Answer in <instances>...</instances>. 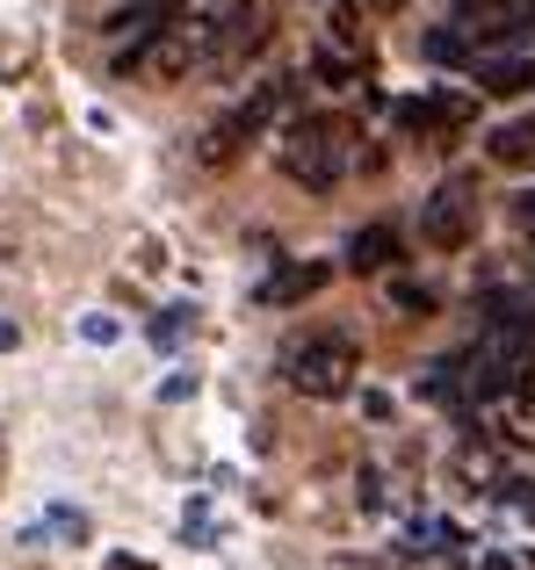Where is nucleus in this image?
I'll return each instance as SVG.
<instances>
[{
  "label": "nucleus",
  "mask_w": 535,
  "mask_h": 570,
  "mask_svg": "<svg viewBox=\"0 0 535 570\" xmlns=\"http://www.w3.org/2000/svg\"><path fill=\"white\" fill-rule=\"evenodd\" d=\"M311 72H319L325 87H354V80H362V58H348V51H333V43H319V51H311Z\"/></svg>",
  "instance_id": "obj_12"
},
{
  "label": "nucleus",
  "mask_w": 535,
  "mask_h": 570,
  "mask_svg": "<svg viewBox=\"0 0 535 570\" xmlns=\"http://www.w3.org/2000/svg\"><path fill=\"white\" fill-rule=\"evenodd\" d=\"M362 8H377V14H391V8H406V0H362Z\"/></svg>",
  "instance_id": "obj_18"
},
{
  "label": "nucleus",
  "mask_w": 535,
  "mask_h": 570,
  "mask_svg": "<svg viewBox=\"0 0 535 570\" xmlns=\"http://www.w3.org/2000/svg\"><path fill=\"white\" fill-rule=\"evenodd\" d=\"M528 383H535V318L493 304V325L470 347V390L499 397V390H528Z\"/></svg>",
  "instance_id": "obj_2"
},
{
  "label": "nucleus",
  "mask_w": 535,
  "mask_h": 570,
  "mask_svg": "<svg viewBox=\"0 0 535 570\" xmlns=\"http://www.w3.org/2000/svg\"><path fill=\"white\" fill-rule=\"evenodd\" d=\"M478 570H514V563H507V557H485V563H478Z\"/></svg>",
  "instance_id": "obj_19"
},
{
  "label": "nucleus",
  "mask_w": 535,
  "mask_h": 570,
  "mask_svg": "<svg viewBox=\"0 0 535 570\" xmlns=\"http://www.w3.org/2000/svg\"><path fill=\"white\" fill-rule=\"evenodd\" d=\"M101 570H153V563H138V557H109Z\"/></svg>",
  "instance_id": "obj_17"
},
{
  "label": "nucleus",
  "mask_w": 535,
  "mask_h": 570,
  "mask_svg": "<svg viewBox=\"0 0 535 570\" xmlns=\"http://www.w3.org/2000/svg\"><path fill=\"white\" fill-rule=\"evenodd\" d=\"M290 101H296V80H261L254 95L240 101V109H232V116H217V124H211V138H203V167H232V159H240L246 145H254L261 130L275 124L282 109H290Z\"/></svg>",
  "instance_id": "obj_3"
},
{
  "label": "nucleus",
  "mask_w": 535,
  "mask_h": 570,
  "mask_svg": "<svg viewBox=\"0 0 535 570\" xmlns=\"http://www.w3.org/2000/svg\"><path fill=\"white\" fill-rule=\"evenodd\" d=\"M391 261H398V232H391V224H369V232L348 238V267H354V275H383Z\"/></svg>",
  "instance_id": "obj_10"
},
{
  "label": "nucleus",
  "mask_w": 535,
  "mask_h": 570,
  "mask_svg": "<svg viewBox=\"0 0 535 570\" xmlns=\"http://www.w3.org/2000/svg\"><path fill=\"white\" fill-rule=\"evenodd\" d=\"M319 289H325V267H282L261 289V304H296V296H319Z\"/></svg>",
  "instance_id": "obj_11"
},
{
  "label": "nucleus",
  "mask_w": 535,
  "mask_h": 570,
  "mask_svg": "<svg viewBox=\"0 0 535 570\" xmlns=\"http://www.w3.org/2000/svg\"><path fill=\"white\" fill-rule=\"evenodd\" d=\"M514 224H522V232L535 238V188H528V195H514Z\"/></svg>",
  "instance_id": "obj_16"
},
{
  "label": "nucleus",
  "mask_w": 535,
  "mask_h": 570,
  "mask_svg": "<svg viewBox=\"0 0 535 570\" xmlns=\"http://www.w3.org/2000/svg\"><path fill=\"white\" fill-rule=\"evenodd\" d=\"M470 116H478V109H470L464 95H420V101H398V124L420 130V138H427V130H470Z\"/></svg>",
  "instance_id": "obj_8"
},
{
  "label": "nucleus",
  "mask_w": 535,
  "mask_h": 570,
  "mask_svg": "<svg viewBox=\"0 0 535 570\" xmlns=\"http://www.w3.org/2000/svg\"><path fill=\"white\" fill-rule=\"evenodd\" d=\"M470 232H478V188L456 174V181H441L435 195H427L420 238H427V246H441V253H456V246H470Z\"/></svg>",
  "instance_id": "obj_7"
},
{
  "label": "nucleus",
  "mask_w": 535,
  "mask_h": 570,
  "mask_svg": "<svg viewBox=\"0 0 535 570\" xmlns=\"http://www.w3.org/2000/svg\"><path fill=\"white\" fill-rule=\"evenodd\" d=\"M391 304L412 311V318H427V311H435V289H420V282H391Z\"/></svg>",
  "instance_id": "obj_13"
},
{
  "label": "nucleus",
  "mask_w": 535,
  "mask_h": 570,
  "mask_svg": "<svg viewBox=\"0 0 535 570\" xmlns=\"http://www.w3.org/2000/svg\"><path fill=\"white\" fill-rule=\"evenodd\" d=\"M514 0H456V22L464 29H478V22H493V14H507Z\"/></svg>",
  "instance_id": "obj_14"
},
{
  "label": "nucleus",
  "mask_w": 535,
  "mask_h": 570,
  "mask_svg": "<svg viewBox=\"0 0 535 570\" xmlns=\"http://www.w3.org/2000/svg\"><path fill=\"white\" fill-rule=\"evenodd\" d=\"M470 80H478L485 95H528L535 87V29L478 43V51H470Z\"/></svg>",
  "instance_id": "obj_6"
},
{
  "label": "nucleus",
  "mask_w": 535,
  "mask_h": 570,
  "mask_svg": "<svg viewBox=\"0 0 535 570\" xmlns=\"http://www.w3.org/2000/svg\"><path fill=\"white\" fill-rule=\"evenodd\" d=\"M485 159H493V167H535V116L499 124L493 138H485Z\"/></svg>",
  "instance_id": "obj_9"
},
{
  "label": "nucleus",
  "mask_w": 535,
  "mask_h": 570,
  "mask_svg": "<svg viewBox=\"0 0 535 570\" xmlns=\"http://www.w3.org/2000/svg\"><path fill=\"white\" fill-rule=\"evenodd\" d=\"M333 37L340 43H362V8H333Z\"/></svg>",
  "instance_id": "obj_15"
},
{
  "label": "nucleus",
  "mask_w": 535,
  "mask_h": 570,
  "mask_svg": "<svg viewBox=\"0 0 535 570\" xmlns=\"http://www.w3.org/2000/svg\"><path fill=\"white\" fill-rule=\"evenodd\" d=\"M354 340L348 333H311V340H296L290 354H282V383L290 390H304V397H340V390L354 383Z\"/></svg>",
  "instance_id": "obj_4"
},
{
  "label": "nucleus",
  "mask_w": 535,
  "mask_h": 570,
  "mask_svg": "<svg viewBox=\"0 0 535 570\" xmlns=\"http://www.w3.org/2000/svg\"><path fill=\"white\" fill-rule=\"evenodd\" d=\"M261 43H268V14L246 8V0L203 14V29H196V58H211V66H240V58L261 51Z\"/></svg>",
  "instance_id": "obj_5"
},
{
  "label": "nucleus",
  "mask_w": 535,
  "mask_h": 570,
  "mask_svg": "<svg viewBox=\"0 0 535 570\" xmlns=\"http://www.w3.org/2000/svg\"><path fill=\"white\" fill-rule=\"evenodd\" d=\"M275 167L290 174V181H304L311 195L340 188L354 167V124L348 116H290L275 138Z\"/></svg>",
  "instance_id": "obj_1"
}]
</instances>
